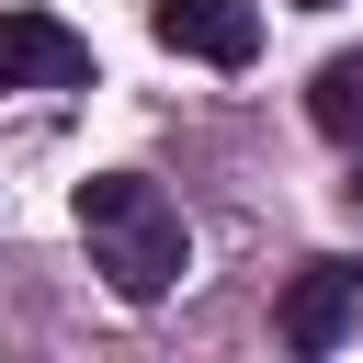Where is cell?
<instances>
[{"label": "cell", "mask_w": 363, "mask_h": 363, "mask_svg": "<svg viewBox=\"0 0 363 363\" xmlns=\"http://www.w3.org/2000/svg\"><path fill=\"white\" fill-rule=\"evenodd\" d=\"M306 11H329V0H306Z\"/></svg>", "instance_id": "7"}, {"label": "cell", "mask_w": 363, "mask_h": 363, "mask_svg": "<svg viewBox=\"0 0 363 363\" xmlns=\"http://www.w3.org/2000/svg\"><path fill=\"white\" fill-rule=\"evenodd\" d=\"M306 113H318V136H340V147H363V45H340L318 79H306Z\"/></svg>", "instance_id": "5"}, {"label": "cell", "mask_w": 363, "mask_h": 363, "mask_svg": "<svg viewBox=\"0 0 363 363\" xmlns=\"http://www.w3.org/2000/svg\"><path fill=\"white\" fill-rule=\"evenodd\" d=\"M91 79V45L57 11H0V91H68Z\"/></svg>", "instance_id": "3"}, {"label": "cell", "mask_w": 363, "mask_h": 363, "mask_svg": "<svg viewBox=\"0 0 363 363\" xmlns=\"http://www.w3.org/2000/svg\"><path fill=\"white\" fill-rule=\"evenodd\" d=\"M352 193H363V147H352Z\"/></svg>", "instance_id": "6"}, {"label": "cell", "mask_w": 363, "mask_h": 363, "mask_svg": "<svg viewBox=\"0 0 363 363\" xmlns=\"http://www.w3.org/2000/svg\"><path fill=\"white\" fill-rule=\"evenodd\" d=\"M352 318H363V272H352V261H306L295 295H284V340H295V352H340Z\"/></svg>", "instance_id": "4"}, {"label": "cell", "mask_w": 363, "mask_h": 363, "mask_svg": "<svg viewBox=\"0 0 363 363\" xmlns=\"http://www.w3.org/2000/svg\"><path fill=\"white\" fill-rule=\"evenodd\" d=\"M170 57H204V68H250L261 57V11L250 0H159L147 11Z\"/></svg>", "instance_id": "2"}, {"label": "cell", "mask_w": 363, "mask_h": 363, "mask_svg": "<svg viewBox=\"0 0 363 363\" xmlns=\"http://www.w3.org/2000/svg\"><path fill=\"white\" fill-rule=\"evenodd\" d=\"M79 238H91V272H102L125 306H159V295L182 284V261H193L182 204H170L147 170H91V182H79Z\"/></svg>", "instance_id": "1"}]
</instances>
